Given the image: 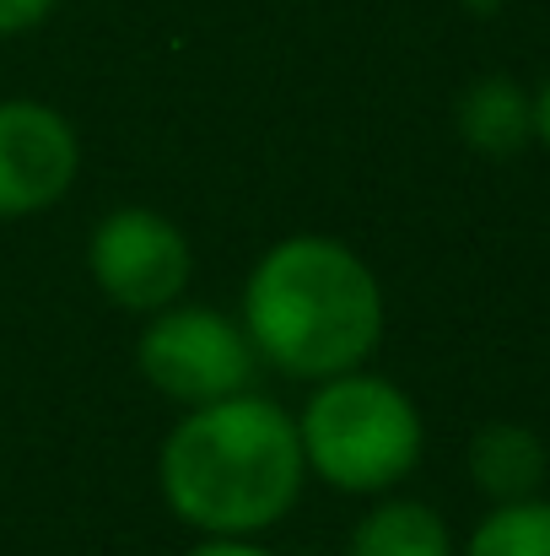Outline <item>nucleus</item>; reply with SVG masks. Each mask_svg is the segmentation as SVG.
I'll return each mask as SVG.
<instances>
[{
	"label": "nucleus",
	"instance_id": "obj_1",
	"mask_svg": "<svg viewBox=\"0 0 550 556\" xmlns=\"http://www.w3.org/2000/svg\"><path fill=\"white\" fill-rule=\"evenodd\" d=\"M157 481L168 508L205 541H254L297 508L308 481L297 416L254 389L194 405L163 443Z\"/></svg>",
	"mask_w": 550,
	"mask_h": 556
},
{
	"label": "nucleus",
	"instance_id": "obj_2",
	"mask_svg": "<svg viewBox=\"0 0 550 556\" xmlns=\"http://www.w3.org/2000/svg\"><path fill=\"white\" fill-rule=\"evenodd\" d=\"M243 336L286 378L357 372L383 341V287L357 249L324 232L281 238L243 287Z\"/></svg>",
	"mask_w": 550,
	"mask_h": 556
},
{
	"label": "nucleus",
	"instance_id": "obj_3",
	"mask_svg": "<svg viewBox=\"0 0 550 556\" xmlns=\"http://www.w3.org/2000/svg\"><path fill=\"white\" fill-rule=\"evenodd\" d=\"M297 443H303V465L324 486L372 497L399 486L421 465L426 421L394 378L357 368L324 378L308 394L297 416Z\"/></svg>",
	"mask_w": 550,
	"mask_h": 556
},
{
	"label": "nucleus",
	"instance_id": "obj_4",
	"mask_svg": "<svg viewBox=\"0 0 550 556\" xmlns=\"http://www.w3.org/2000/svg\"><path fill=\"white\" fill-rule=\"evenodd\" d=\"M136 363L146 372V383L179 405H210L227 394H243L254 383V346L243 336L238 319L216 314V308H179L168 303L163 314H152V325L141 330Z\"/></svg>",
	"mask_w": 550,
	"mask_h": 556
},
{
	"label": "nucleus",
	"instance_id": "obj_5",
	"mask_svg": "<svg viewBox=\"0 0 550 556\" xmlns=\"http://www.w3.org/2000/svg\"><path fill=\"white\" fill-rule=\"evenodd\" d=\"M92 281L98 292L125 308V314H163L168 303H179V292L189 287L194 254L189 238L146 205H119L98 222L92 249H87Z\"/></svg>",
	"mask_w": 550,
	"mask_h": 556
},
{
	"label": "nucleus",
	"instance_id": "obj_6",
	"mask_svg": "<svg viewBox=\"0 0 550 556\" xmlns=\"http://www.w3.org/2000/svg\"><path fill=\"white\" fill-rule=\"evenodd\" d=\"M81 174V141L71 119L38 98L0 103V222L60 205Z\"/></svg>",
	"mask_w": 550,
	"mask_h": 556
},
{
	"label": "nucleus",
	"instance_id": "obj_7",
	"mask_svg": "<svg viewBox=\"0 0 550 556\" xmlns=\"http://www.w3.org/2000/svg\"><path fill=\"white\" fill-rule=\"evenodd\" d=\"M550 470V454L540 443L535 427L524 421H486L475 438H470V481L481 497L497 503H524V497H540Z\"/></svg>",
	"mask_w": 550,
	"mask_h": 556
},
{
	"label": "nucleus",
	"instance_id": "obj_8",
	"mask_svg": "<svg viewBox=\"0 0 550 556\" xmlns=\"http://www.w3.org/2000/svg\"><path fill=\"white\" fill-rule=\"evenodd\" d=\"M459 136L481 157H513L535 141V92L513 76H481L459 98Z\"/></svg>",
	"mask_w": 550,
	"mask_h": 556
},
{
	"label": "nucleus",
	"instance_id": "obj_9",
	"mask_svg": "<svg viewBox=\"0 0 550 556\" xmlns=\"http://www.w3.org/2000/svg\"><path fill=\"white\" fill-rule=\"evenodd\" d=\"M346 556H459V546L437 508L394 497V503L367 508L362 525L351 530Z\"/></svg>",
	"mask_w": 550,
	"mask_h": 556
},
{
	"label": "nucleus",
	"instance_id": "obj_10",
	"mask_svg": "<svg viewBox=\"0 0 550 556\" xmlns=\"http://www.w3.org/2000/svg\"><path fill=\"white\" fill-rule=\"evenodd\" d=\"M459 556H550V503L546 497L497 503L459 546Z\"/></svg>",
	"mask_w": 550,
	"mask_h": 556
},
{
	"label": "nucleus",
	"instance_id": "obj_11",
	"mask_svg": "<svg viewBox=\"0 0 550 556\" xmlns=\"http://www.w3.org/2000/svg\"><path fill=\"white\" fill-rule=\"evenodd\" d=\"M54 0H0V38H22L38 22H49Z\"/></svg>",
	"mask_w": 550,
	"mask_h": 556
},
{
	"label": "nucleus",
	"instance_id": "obj_12",
	"mask_svg": "<svg viewBox=\"0 0 550 556\" xmlns=\"http://www.w3.org/2000/svg\"><path fill=\"white\" fill-rule=\"evenodd\" d=\"M189 556H270V552H259L254 541H205V546H194Z\"/></svg>",
	"mask_w": 550,
	"mask_h": 556
},
{
	"label": "nucleus",
	"instance_id": "obj_13",
	"mask_svg": "<svg viewBox=\"0 0 550 556\" xmlns=\"http://www.w3.org/2000/svg\"><path fill=\"white\" fill-rule=\"evenodd\" d=\"M535 141H546V152H550V76L540 81V92H535Z\"/></svg>",
	"mask_w": 550,
	"mask_h": 556
},
{
	"label": "nucleus",
	"instance_id": "obj_14",
	"mask_svg": "<svg viewBox=\"0 0 550 556\" xmlns=\"http://www.w3.org/2000/svg\"><path fill=\"white\" fill-rule=\"evenodd\" d=\"M459 5H464V11H475V16H497L508 0H459Z\"/></svg>",
	"mask_w": 550,
	"mask_h": 556
}]
</instances>
